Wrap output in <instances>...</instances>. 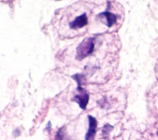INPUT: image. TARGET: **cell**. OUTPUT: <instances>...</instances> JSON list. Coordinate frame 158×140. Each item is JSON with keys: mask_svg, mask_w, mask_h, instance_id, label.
Wrapping results in <instances>:
<instances>
[{"mask_svg": "<svg viewBox=\"0 0 158 140\" xmlns=\"http://www.w3.org/2000/svg\"><path fill=\"white\" fill-rule=\"evenodd\" d=\"M94 49V38L87 37L77 47L75 58L81 61L89 56Z\"/></svg>", "mask_w": 158, "mask_h": 140, "instance_id": "obj_1", "label": "cell"}, {"mask_svg": "<svg viewBox=\"0 0 158 140\" xmlns=\"http://www.w3.org/2000/svg\"><path fill=\"white\" fill-rule=\"evenodd\" d=\"M88 23V17L86 12H82L81 14L75 15L70 20L69 27L70 30L77 31L83 29Z\"/></svg>", "mask_w": 158, "mask_h": 140, "instance_id": "obj_2", "label": "cell"}, {"mask_svg": "<svg viewBox=\"0 0 158 140\" xmlns=\"http://www.w3.org/2000/svg\"><path fill=\"white\" fill-rule=\"evenodd\" d=\"M77 90L78 93L74 95L72 100L76 102L81 109L85 110L89 101V95L81 85H78Z\"/></svg>", "mask_w": 158, "mask_h": 140, "instance_id": "obj_3", "label": "cell"}, {"mask_svg": "<svg viewBox=\"0 0 158 140\" xmlns=\"http://www.w3.org/2000/svg\"><path fill=\"white\" fill-rule=\"evenodd\" d=\"M88 129L85 134V140H94L96 133L98 122L95 117L91 115H88Z\"/></svg>", "mask_w": 158, "mask_h": 140, "instance_id": "obj_4", "label": "cell"}, {"mask_svg": "<svg viewBox=\"0 0 158 140\" xmlns=\"http://www.w3.org/2000/svg\"><path fill=\"white\" fill-rule=\"evenodd\" d=\"M98 17L102 21L104 24L106 25L108 27H111L117 21V17L115 14L106 11L99 14Z\"/></svg>", "mask_w": 158, "mask_h": 140, "instance_id": "obj_5", "label": "cell"}, {"mask_svg": "<svg viewBox=\"0 0 158 140\" xmlns=\"http://www.w3.org/2000/svg\"><path fill=\"white\" fill-rule=\"evenodd\" d=\"M56 140H69L64 126L61 127L57 131L56 135Z\"/></svg>", "mask_w": 158, "mask_h": 140, "instance_id": "obj_6", "label": "cell"}, {"mask_svg": "<svg viewBox=\"0 0 158 140\" xmlns=\"http://www.w3.org/2000/svg\"><path fill=\"white\" fill-rule=\"evenodd\" d=\"M113 128H114V126H112L111 125L109 124V123H107V124L104 125L102 127V129L101 135L104 138H106V136H107L109 134L110 132L112 130Z\"/></svg>", "mask_w": 158, "mask_h": 140, "instance_id": "obj_7", "label": "cell"}, {"mask_svg": "<svg viewBox=\"0 0 158 140\" xmlns=\"http://www.w3.org/2000/svg\"><path fill=\"white\" fill-rule=\"evenodd\" d=\"M157 136H158V130H157Z\"/></svg>", "mask_w": 158, "mask_h": 140, "instance_id": "obj_8", "label": "cell"}]
</instances>
